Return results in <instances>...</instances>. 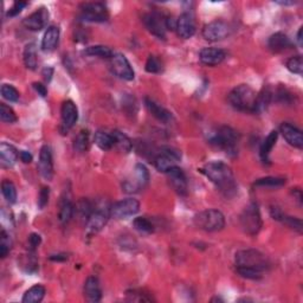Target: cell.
Listing matches in <instances>:
<instances>
[{
	"instance_id": "cell-41",
	"label": "cell",
	"mask_w": 303,
	"mask_h": 303,
	"mask_svg": "<svg viewBox=\"0 0 303 303\" xmlns=\"http://www.w3.org/2000/svg\"><path fill=\"white\" fill-rule=\"evenodd\" d=\"M127 300L133 302H151L154 301L151 295L145 293V290L133 289L127 291Z\"/></svg>"
},
{
	"instance_id": "cell-12",
	"label": "cell",
	"mask_w": 303,
	"mask_h": 303,
	"mask_svg": "<svg viewBox=\"0 0 303 303\" xmlns=\"http://www.w3.org/2000/svg\"><path fill=\"white\" fill-rule=\"evenodd\" d=\"M143 22L146 29L159 39H166V17L158 12H149L144 14Z\"/></svg>"
},
{
	"instance_id": "cell-18",
	"label": "cell",
	"mask_w": 303,
	"mask_h": 303,
	"mask_svg": "<svg viewBox=\"0 0 303 303\" xmlns=\"http://www.w3.org/2000/svg\"><path fill=\"white\" fill-rule=\"evenodd\" d=\"M176 32L180 38L190 39L195 33V21L190 12H184L176 21Z\"/></svg>"
},
{
	"instance_id": "cell-26",
	"label": "cell",
	"mask_w": 303,
	"mask_h": 303,
	"mask_svg": "<svg viewBox=\"0 0 303 303\" xmlns=\"http://www.w3.org/2000/svg\"><path fill=\"white\" fill-rule=\"evenodd\" d=\"M59 41V29L57 26H49L44 33L43 41H42V49L44 51H52L57 47Z\"/></svg>"
},
{
	"instance_id": "cell-35",
	"label": "cell",
	"mask_w": 303,
	"mask_h": 303,
	"mask_svg": "<svg viewBox=\"0 0 303 303\" xmlns=\"http://www.w3.org/2000/svg\"><path fill=\"white\" fill-rule=\"evenodd\" d=\"M95 209V206L93 205V203H90L88 199H82V200H79L77 203V205H76L75 211L78 213V216L80 219L83 221H86L89 219L90 214L93 213V211Z\"/></svg>"
},
{
	"instance_id": "cell-16",
	"label": "cell",
	"mask_w": 303,
	"mask_h": 303,
	"mask_svg": "<svg viewBox=\"0 0 303 303\" xmlns=\"http://www.w3.org/2000/svg\"><path fill=\"white\" fill-rule=\"evenodd\" d=\"M60 118H62V129L64 132L71 129L77 122L78 109L71 99H67L63 102L62 108H60Z\"/></svg>"
},
{
	"instance_id": "cell-56",
	"label": "cell",
	"mask_w": 303,
	"mask_h": 303,
	"mask_svg": "<svg viewBox=\"0 0 303 303\" xmlns=\"http://www.w3.org/2000/svg\"><path fill=\"white\" fill-rule=\"evenodd\" d=\"M293 193H294V195H296V197H297V201L300 203V204H302V193H301V191L296 189V190L293 191Z\"/></svg>"
},
{
	"instance_id": "cell-36",
	"label": "cell",
	"mask_w": 303,
	"mask_h": 303,
	"mask_svg": "<svg viewBox=\"0 0 303 303\" xmlns=\"http://www.w3.org/2000/svg\"><path fill=\"white\" fill-rule=\"evenodd\" d=\"M74 148L76 152L84 153L89 148V132L87 129L80 130L74 140Z\"/></svg>"
},
{
	"instance_id": "cell-8",
	"label": "cell",
	"mask_w": 303,
	"mask_h": 303,
	"mask_svg": "<svg viewBox=\"0 0 303 303\" xmlns=\"http://www.w3.org/2000/svg\"><path fill=\"white\" fill-rule=\"evenodd\" d=\"M109 218H110V206L109 205H107V204L95 205L93 213L90 214L89 219H88L87 223H86L88 235L93 236V235H96V233L101 231V230L106 226V224L108 223Z\"/></svg>"
},
{
	"instance_id": "cell-34",
	"label": "cell",
	"mask_w": 303,
	"mask_h": 303,
	"mask_svg": "<svg viewBox=\"0 0 303 303\" xmlns=\"http://www.w3.org/2000/svg\"><path fill=\"white\" fill-rule=\"evenodd\" d=\"M84 53L88 56H95V57H101V58H112L114 52L113 50L105 47V45H93L84 50Z\"/></svg>"
},
{
	"instance_id": "cell-44",
	"label": "cell",
	"mask_w": 303,
	"mask_h": 303,
	"mask_svg": "<svg viewBox=\"0 0 303 303\" xmlns=\"http://www.w3.org/2000/svg\"><path fill=\"white\" fill-rule=\"evenodd\" d=\"M11 248H12V240H11L5 230H3L0 233V256H2V258H5L9 255Z\"/></svg>"
},
{
	"instance_id": "cell-6",
	"label": "cell",
	"mask_w": 303,
	"mask_h": 303,
	"mask_svg": "<svg viewBox=\"0 0 303 303\" xmlns=\"http://www.w3.org/2000/svg\"><path fill=\"white\" fill-rule=\"evenodd\" d=\"M239 223L241 229L249 235H257L260 228H262V218H260L258 205L255 204V203L249 204L240 214Z\"/></svg>"
},
{
	"instance_id": "cell-27",
	"label": "cell",
	"mask_w": 303,
	"mask_h": 303,
	"mask_svg": "<svg viewBox=\"0 0 303 303\" xmlns=\"http://www.w3.org/2000/svg\"><path fill=\"white\" fill-rule=\"evenodd\" d=\"M278 137V133L272 130V132L266 137V140L263 141L262 145H260L259 148V155L260 159H262L263 163H269V155L270 152L274 148V146L276 145V141H277Z\"/></svg>"
},
{
	"instance_id": "cell-55",
	"label": "cell",
	"mask_w": 303,
	"mask_h": 303,
	"mask_svg": "<svg viewBox=\"0 0 303 303\" xmlns=\"http://www.w3.org/2000/svg\"><path fill=\"white\" fill-rule=\"evenodd\" d=\"M50 259H51V260H56V262H60V260H65V259H68V255H65V254L53 255V256L50 257Z\"/></svg>"
},
{
	"instance_id": "cell-19",
	"label": "cell",
	"mask_w": 303,
	"mask_h": 303,
	"mask_svg": "<svg viewBox=\"0 0 303 303\" xmlns=\"http://www.w3.org/2000/svg\"><path fill=\"white\" fill-rule=\"evenodd\" d=\"M168 176V180H170V184L173 187L176 193L180 195H186L187 194V179L186 175L184 173L181 168L175 166L172 167L171 170L166 172Z\"/></svg>"
},
{
	"instance_id": "cell-57",
	"label": "cell",
	"mask_w": 303,
	"mask_h": 303,
	"mask_svg": "<svg viewBox=\"0 0 303 303\" xmlns=\"http://www.w3.org/2000/svg\"><path fill=\"white\" fill-rule=\"evenodd\" d=\"M302 30H303V28H300V30H298V32H297V42H298V45H302Z\"/></svg>"
},
{
	"instance_id": "cell-7",
	"label": "cell",
	"mask_w": 303,
	"mask_h": 303,
	"mask_svg": "<svg viewBox=\"0 0 303 303\" xmlns=\"http://www.w3.org/2000/svg\"><path fill=\"white\" fill-rule=\"evenodd\" d=\"M149 179H151V176H149L147 167L143 164H137L134 167L133 175L125 180L124 184H122V187L127 193H136V192H140L147 187Z\"/></svg>"
},
{
	"instance_id": "cell-13",
	"label": "cell",
	"mask_w": 303,
	"mask_h": 303,
	"mask_svg": "<svg viewBox=\"0 0 303 303\" xmlns=\"http://www.w3.org/2000/svg\"><path fill=\"white\" fill-rule=\"evenodd\" d=\"M110 69H112L113 74L121 79L133 80L135 77V72H134L132 65H130L127 57L122 53H114L110 58Z\"/></svg>"
},
{
	"instance_id": "cell-52",
	"label": "cell",
	"mask_w": 303,
	"mask_h": 303,
	"mask_svg": "<svg viewBox=\"0 0 303 303\" xmlns=\"http://www.w3.org/2000/svg\"><path fill=\"white\" fill-rule=\"evenodd\" d=\"M33 89L36 90L37 93H38V95H41L42 97H45V96L48 95L47 87H45L44 84H42V83H38V82L33 83Z\"/></svg>"
},
{
	"instance_id": "cell-38",
	"label": "cell",
	"mask_w": 303,
	"mask_h": 303,
	"mask_svg": "<svg viewBox=\"0 0 303 303\" xmlns=\"http://www.w3.org/2000/svg\"><path fill=\"white\" fill-rule=\"evenodd\" d=\"M286 184V179L277 178V176H267V178L258 179L255 183L257 187H281Z\"/></svg>"
},
{
	"instance_id": "cell-25",
	"label": "cell",
	"mask_w": 303,
	"mask_h": 303,
	"mask_svg": "<svg viewBox=\"0 0 303 303\" xmlns=\"http://www.w3.org/2000/svg\"><path fill=\"white\" fill-rule=\"evenodd\" d=\"M268 47L272 52H282L291 47V42L286 33L276 32L270 36L268 41Z\"/></svg>"
},
{
	"instance_id": "cell-51",
	"label": "cell",
	"mask_w": 303,
	"mask_h": 303,
	"mask_svg": "<svg viewBox=\"0 0 303 303\" xmlns=\"http://www.w3.org/2000/svg\"><path fill=\"white\" fill-rule=\"evenodd\" d=\"M42 243V237L37 233H31L29 237V245H30V250L34 251L36 249L39 247Z\"/></svg>"
},
{
	"instance_id": "cell-21",
	"label": "cell",
	"mask_w": 303,
	"mask_h": 303,
	"mask_svg": "<svg viewBox=\"0 0 303 303\" xmlns=\"http://www.w3.org/2000/svg\"><path fill=\"white\" fill-rule=\"evenodd\" d=\"M84 297L88 302L96 303L99 302L102 298V288L99 285V281L95 276H90L87 278V281L84 282Z\"/></svg>"
},
{
	"instance_id": "cell-24",
	"label": "cell",
	"mask_w": 303,
	"mask_h": 303,
	"mask_svg": "<svg viewBox=\"0 0 303 303\" xmlns=\"http://www.w3.org/2000/svg\"><path fill=\"white\" fill-rule=\"evenodd\" d=\"M145 106L146 108L148 109V112L151 113L155 118H158L159 121L165 122V124H168L172 120V114L168 112L166 108H164L163 106H160L159 103L153 101L152 98L146 97L145 98Z\"/></svg>"
},
{
	"instance_id": "cell-17",
	"label": "cell",
	"mask_w": 303,
	"mask_h": 303,
	"mask_svg": "<svg viewBox=\"0 0 303 303\" xmlns=\"http://www.w3.org/2000/svg\"><path fill=\"white\" fill-rule=\"evenodd\" d=\"M38 172L42 178L45 180H51L53 176V163L51 149L49 146L44 145L39 152V161H38Z\"/></svg>"
},
{
	"instance_id": "cell-30",
	"label": "cell",
	"mask_w": 303,
	"mask_h": 303,
	"mask_svg": "<svg viewBox=\"0 0 303 303\" xmlns=\"http://www.w3.org/2000/svg\"><path fill=\"white\" fill-rule=\"evenodd\" d=\"M272 99V93L269 88H263L262 91L259 94H257L256 97V102H255V110L254 113L260 114L263 112H266L269 107L270 102Z\"/></svg>"
},
{
	"instance_id": "cell-14",
	"label": "cell",
	"mask_w": 303,
	"mask_h": 303,
	"mask_svg": "<svg viewBox=\"0 0 303 303\" xmlns=\"http://www.w3.org/2000/svg\"><path fill=\"white\" fill-rule=\"evenodd\" d=\"M230 34V26L223 21H214L206 24L203 29V37L209 42L225 39Z\"/></svg>"
},
{
	"instance_id": "cell-31",
	"label": "cell",
	"mask_w": 303,
	"mask_h": 303,
	"mask_svg": "<svg viewBox=\"0 0 303 303\" xmlns=\"http://www.w3.org/2000/svg\"><path fill=\"white\" fill-rule=\"evenodd\" d=\"M45 294H47L45 288L41 285H36L26 291L22 301L24 303H39L43 301Z\"/></svg>"
},
{
	"instance_id": "cell-20",
	"label": "cell",
	"mask_w": 303,
	"mask_h": 303,
	"mask_svg": "<svg viewBox=\"0 0 303 303\" xmlns=\"http://www.w3.org/2000/svg\"><path fill=\"white\" fill-rule=\"evenodd\" d=\"M226 57L224 50L218 48H204L199 52V59L204 65L208 67H216L220 64Z\"/></svg>"
},
{
	"instance_id": "cell-46",
	"label": "cell",
	"mask_w": 303,
	"mask_h": 303,
	"mask_svg": "<svg viewBox=\"0 0 303 303\" xmlns=\"http://www.w3.org/2000/svg\"><path fill=\"white\" fill-rule=\"evenodd\" d=\"M279 221H282V223H285L286 225L289 226V228L296 230L297 232H302V221L301 219H298L296 217H289V216H286L285 213L282 214V217L279 218Z\"/></svg>"
},
{
	"instance_id": "cell-2",
	"label": "cell",
	"mask_w": 303,
	"mask_h": 303,
	"mask_svg": "<svg viewBox=\"0 0 303 303\" xmlns=\"http://www.w3.org/2000/svg\"><path fill=\"white\" fill-rule=\"evenodd\" d=\"M256 97V91L251 87L248 84H240L230 91L228 99L230 105L239 112L254 113Z\"/></svg>"
},
{
	"instance_id": "cell-58",
	"label": "cell",
	"mask_w": 303,
	"mask_h": 303,
	"mask_svg": "<svg viewBox=\"0 0 303 303\" xmlns=\"http://www.w3.org/2000/svg\"><path fill=\"white\" fill-rule=\"evenodd\" d=\"M276 3L283 6H289V5H294V4H296V2H276Z\"/></svg>"
},
{
	"instance_id": "cell-54",
	"label": "cell",
	"mask_w": 303,
	"mask_h": 303,
	"mask_svg": "<svg viewBox=\"0 0 303 303\" xmlns=\"http://www.w3.org/2000/svg\"><path fill=\"white\" fill-rule=\"evenodd\" d=\"M52 74H53V69L52 68H45L43 70V76H44V79L47 80V82H50L52 77Z\"/></svg>"
},
{
	"instance_id": "cell-32",
	"label": "cell",
	"mask_w": 303,
	"mask_h": 303,
	"mask_svg": "<svg viewBox=\"0 0 303 303\" xmlns=\"http://www.w3.org/2000/svg\"><path fill=\"white\" fill-rule=\"evenodd\" d=\"M75 213V205L72 204L70 199H63L60 203L59 213H58V219L62 224H68L71 220V218L74 217Z\"/></svg>"
},
{
	"instance_id": "cell-22",
	"label": "cell",
	"mask_w": 303,
	"mask_h": 303,
	"mask_svg": "<svg viewBox=\"0 0 303 303\" xmlns=\"http://www.w3.org/2000/svg\"><path fill=\"white\" fill-rule=\"evenodd\" d=\"M279 129H281L282 135L288 144L300 149L303 147V135L301 130L297 127H295L291 124H288V122H285V124L281 125V128Z\"/></svg>"
},
{
	"instance_id": "cell-29",
	"label": "cell",
	"mask_w": 303,
	"mask_h": 303,
	"mask_svg": "<svg viewBox=\"0 0 303 303\" xmlns=\"http://www.w3.org/2000/svg\"><path fill=\"white\" fill-rule=\"evenodd\" d=\"M112 134H113V137H114V147L115 148H117L118 151L122 152V153H126V154L132 151V147H133L132 140H130L125 133L120 132V130H113Z\"/></svg>"
},
{
	"instance_id": "cell-37",
	"label": "cell",
	"mask_w": 303,
	"mask_h": 303,
	"mask_svg": "<svg viewBox=\"0 0 303 303\" xmlns=\"http://www.w3.org/2000/svg\"><path fill=\"white\" fill-rule=\"evenodd\" d=\"M3 195L10 204H14L17 201V190L14 184L11 180H4L2 183Z\"/></svg>"
},
{
	"instance_id": "cell-53",
	"label": "cell",
	"mask_w": 303,
	"mask_h": 303,
	"mask_svg": "<svg viewBox=\"0 0 303 303\" xmlns=\"http://www.w3.org/2000/svg\"><path fill=\"white\" fill-rule=\"evenodd\" d=\"M19 159H21L24 164H30L33 159V156L31 153L26 152V151H22L19 152Z\"/></svg>"
},
{
	"instance_id": "cell-42",
	"label": "cell",
	"mask_w": 303,
	"mask_h": 303,
	"mask_svg": "<svg viewBox=\"0 0 303 303\" xmlns=\"http://www.w3.org/2000/svg\"><path fill=\"white\" fill-rule=\"evenodd\" d=\"M134 228L141 233H152L154 231V225L151 220H148L145 217H137L134 219Z\"/></svg>"
},
{
	"instance_id": "cell-45",
	"label": "cell",
	"mask_w": 303,
	"mask_h": 303,
	"mask_svg": "<svg viewBox=\"0 0 303 303\" xmlns=\"http://www.w3.org/2000/svg\"><path fill=\"white\" fill-rule=\"evenodd\" d=\"M287 68H288V70H289L290 72H293V74L302 75V72H303L302 57L301 56L291 57V58L288 59Z\"/></svg>"
},
{
	"instance_id": "cell-48",
	"label": "cell",
	"mask_w": 303,
	"mask_h": 303,
	"mask_svg": "<svg viewBox=\"0 0 303 303\" xmlns=\"http://www.w3.org/2000/svg\"><path fill=\"white\" fill-rule=\"evenodd\" d=\"M49 197H50V190H49V187L43 186L41 189L39 195H38V201H37V205H38V208H39V210H43L45 208V206L48 205Z\"/></svg>"
},
{
	"instance_id": "cell-23",
	"label": "cell",
	"mask_w": 303,
	"mask_h": 303,
	"mask_svg": "<svg viewBox=\"0 0 303 303\" xmlns=\"http://www.w3.org/2000/svg\"><path fill=\"white\" fill-rule=\"evenodd\" d=\"M19 158V152L14 146L2 143L0 144V163L3 167H12Z\"/></svg>"
},
{
	"instance_id": "cell-15",
	"label": "cell",
	"mask_w": 303,
	"mask_h": 303,
	"mask_svg": "<svg viewBox=\"0 0 303 303\" xmlns=\"http://www.w3.org/2000/svg\"><path fill=\"white\" fill-rule=\"evenodd\" d=\"M49 11L45 7H41L36 12L30 14L23 21V25L30 31H41L47 26L49 22Z\"/></svg>"
},
{
	"instance_id": "cell-28",
	"label": "cell",
	"mask_w": 303,
	"mask_h": 303,
	"mask_svg": "<svg viewBox=\"0 0 303 303\" xmlns=\"http://www.w3.org/2000/svg\"><path fill=\"white\" fill-rule=\"evenodd\" d=\"M94 143L102 151H110L114 148V137L112 132L108 133L106 130H98L95 133Z\"/></svg>"
},
{
	"instance_id": "cell-3",
	"label": "cell",
	"mask_w": 303,
	"mask_h": 303,
	"mask_svg": "<svg viewBox=\"0 0 303 303\" xmlns=\"http://www.w3.org/2000/svg\"><path fill=\"white\" fill-rule=\"evenodd\" d=\"M210 144L216 146V147L223 149L224 152L230 155L237 154V146H238L239 135L235 129L229 127V126H221L216 132H213L210 135Z\"/></svg>"
},
{
	"instance_id": "cell-9",
	"label": "cell",
	"mask_w": 303,
	"mask_h": 303,
	"mask_svg": "<svg viewBox=\"0 0 303 303\" xmlns=\"http://www.w3.org/2000/svg\"><path fill=\"white\" fill-rule=\"evenodd\" d=\"M80 21L103 23L109 18V12L103 3H84L80 5Z\"/></svg>"
},
{
	"instance_id": "cell-4",
	"label": "cell",
	"mask_w": 303,
	"mask_h": 303,
	"mask_svg": "<svg viewBox=\"0 0 303 303\" xmlns=\"http://www.w3.org/2000/svg\"><path fill=\"white\" fill-rule=\"evenodd\" d=\"M235 262L237 268H248L257 271L264 272L269 269V259L268 257L255 249L240 250L236 254Z\"/></svg>"
},
{
	"instance_id": "cell-43",
	"label": "cell",
	"mask_w": 303,
	"mask_h": 303,
	"mask_svg": "<svg viewBox=\"0 0 303 303\" xmlns=\"http://www.w3.org/2000/svg\"><path fill=\"white\" fill-rule=\"evenodd\" d=\"M2 96L7 101L10 102H17L21 95H19V91L11 84H3L2 86Z\"/></svg>"
},
{
	"instance_id": "cell-47",
	"label": "cell",
	"mask_w": 303,
	"mask_h": 303,
	"mask_svg": "<svg viewBox=\"0 0 303 303\" xmlns=\"http://www.w3.org/2000/svg\"><path fill=\"white\" fill-rule=\"evenodd\" d=\"M237 272L241 277L248 279H259L263 276V272L254 269H248V268H237Z\"/></svg>"
},
{
	"instance_id": "cell-11",
	"label": "cell",
	"mask_w": 303,
	"mask_h": 303,
	"mask_svg": "<svg viewBox=\"0 0 303 303\" xmlns=\"http://www.w3.org/2000/svg\"><path fill=\"white\" fill-rule=\"evenodd\" d=\"M140 211V203L136 199L127 198L110 205V217L116 219H125V218L135 216Z\"/></svg>"
},
{
	"instance_id": "cell-50",
	"label": "cell",
	"mask_w": 303,
	"mask_h": 303,
	"mask_svg": "<svg viewBox=\"0 0 303 303\" xmlns=\"http://www.w3.org/2000/svg\"><path fill=\"white\" fill-rule=\"evenodd\" d=\"M276 97H277V101L282 103H290L291 99H293V96L288 91L286 88H279V89L276 91Z\"/></svg>"
},
{
	"instance_id": "cell-39",
	"label": "cell",
	"mask_w": 303,
	"mask_h": 303,
	"mask_svg": "<svg viewBox=\"0 0 303 303\" xmlns=\"http://www.w3.org/2000/svg\"><path fill=\"white\" fill-rule=\"evenodd\" d=\"M145 69L149 74H160V72L164 71V64L159 57L152 55L148 57Z\"/></svg>"
},
{
	"instance_id": "cell-5",
	"label": "cell",
	"mask_w": 303,
	"mask_h": 303,
	"mask_svg": "<svg viewBox=\"0 0 303 303\" xmlns=\"http://www.w3.org/2000/svg\"><path fill=\"white\" fill-rule=\"evenodd\" d=\"M194 224L206 232H217L224 229L225 217L219 210H205L195 214Z\"/></svg>"
},
{
	"instance_id": "cell-1",
	"label": "cell",
	"mask_w": 303,
	"mask_h": 303,
	"mask_svg": "<svg viewBox=\"0 0 303 303\" xmlns=\"http://www.w3.org/2000/svg\"><path fill=\"white\" fill-rule=\"evenodd\" d=\"M200 172L214 184L221 194L226 198H231L237 193V183L233 172L229 165L223 161H212L204 165Z\"/></svg>"
},
{
	"instance_id": "cell-33",
	"label": "cell",
	"mask_w": 303,
	"mask_h": 303,
	"mask_svg": "<svg viewBox=\"0 0 303 303\" xmlns=\"http://www.w3.org/2000/svg\"><path fill=\"white\" fill-rule=\"evenodd\" d=\"M24 63L25 67L30 70H36L38 58H37V47L34 43H30L24 49Z\"/></svg>"
},
{
	"instance_id": "cell-10",
	"label": "cell",
	"mask_w": 303,
	"mask_h": 303,
	"mask_svg": "<svg viewBox=\"0 0 303 303\" xmlns=\"http://www.w3.org/2000/svg\"><path fill=\"white\" fill-rule=\"evenodd\" d=\"M180 159H181V154H180L178 149L165 146V147H161L159 152L156 153L154 158V166L159 172L166 173L172 167L176 166Z\"/></svg>"
},
{
	"instance_id": "cell-40",
	"label": "cell",
	"mask_w": 303,
	"mask_h": 303,
	"mask_svg": "<svg viewBox=\"0 0 303 303\" xmlns=\"http://www.w3.org/2000/svg\"><path fill=\"white\" fill-rule=\"evenodd\" d=\"M0 120L6 122V124H14V122H17L18 117L10 106L2 103L0 105Z\"/></svg>"
},
{
	"instance_id": "cell-49",
	"label": "cell",
	"mask_w": 303,
	"mask_h": 303,
	"mask_svg": "<svg viewBox=\"0 0 303 303\" xmlns=\"http://www.w3.org/2000/svg\"><path fill=\"white\" fill-rule=\"evenodd\" d=\"M26 6H28V3H26V2H16L12 6L10 7V10L7 11V17H16V16H18V14L22 12V10Z\"/></svg>"
}]
</instances>
